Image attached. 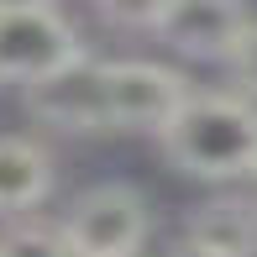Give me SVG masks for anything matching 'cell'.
I'll return each instance as SVG.
<instances>
[{"mask_svg": "<svg viewBox=\"0 0 257 257\" xmlns=\"http://www.w3.org/2000/svg\"><path fill=\"white\" fill-rule=\"evenodd\" d=\"M168 168L200 184L257 179V105L241 89H194L158 137Z\"/></svg>", "mask_w": 257, "mask_h": 257, "instance_id": "cell-1", "label": "cell"}, {"mask_svg": "<svg viewBox=\"0 0 257 257\" xmlns=\"http://www.w3.org/2000/svg\"><path fill=\"white\" fill-rule=\"evenodd\" d=\"M58 226H63L74 257H137L153 231V210L137 184L105 179V184H89L84 194H74Z\"/></svg>", "mask_w": 257, "mask_h": 257, "instance_id": "cell-2", "label": "cell"}, {"mask_svg": "<svg viewBox=\"0 0 257 257\" xmlns=\"http://www.w3.org/2000/svg\"><path fill=\"white\" fill-rule=\"evenodd\" d=\"M21 105L37 126L63 137H100L115 132V110H110V58H74L68 68L37 79L21 89Z\"/></svg>", "mask_w": 257, "mask_h": 257, "instance_id": "cell-3", "label": "cell"}, {"mask_svg": "<svg viewBox=\"0 0 257 257\" xmlns=\"http://www.w3.org/2000/svg\"><path fill=\"white\" fill-rule=\"evenodd\" d=\"M89 48L79 42L74 21L58 16L53 6H27V11H0V84H37V79L68 68Z\"/></svg>", "mask_w": 257, "mask_h": 257, "instance_id": "cell-4", "label": "cell"}, {"mask_svg": "<svg viewBox=\"0 0 257 257\" xmlns=\"http://www.w3.org/2000/svg\"><path fill=\"white\" fill-rule=\"evenodd\" d=\"M189 79L168 63H147V58H115L110 63V110L115 132H147L163 137L168 121L189 100Z\"/></svg>", "mask_w": 257, "mask_h": 257, "instance_id": "cell-5", "label": "cell"}, {"mask_svg": "<svg viewBox=\"0 0 257 257\" xmlns=\"http://www.w3.org/2000/svg\"><path fill=\"white\" fill-rule=\"evenodd\" d=\"M247 6L241 0H168L158 16V32L173 53L200 58V63H226L236 37L247 32Z\"/></svg>", "mask_w": 257, "mask_h": 257, "instance_id": "cell-6", "label": "cell"}, {"mask_svg": "<svg viewBox=\"0 0 257 257\" xmlns=\"http://www.w3.org/2000/svg\"><path fill=\"white\" fill-rule=\"evenodd\" d=\"M53 194V158L21 132H0V220L32 215Z\"/></svg>", "mask_w": 257, "mask_h": 257, "instance_id": "cell-7", "label": "cell"}, {"mask_svg": "<svg viewBox=\"0 0 257 257\" xmlns=\"http://www.w3.org/2000/svg\"><path fill=\"white\" fill-rule=\"evenodd\" d=\"M184 236L200 241V247L220 252V257H257V205L252 200H205L184 220Z\"/></svg>", "mask_w": 257, "mask_h": 257, "instance_id": "cell-8", "label": "cell"}, {"mask_svg": "<svg viewBox=\"0 0 257 257\" xmlns=\"http://www.w3.org/2000/svg\"><path fill=\"white\" fill-rule=\"evenodd\" d=\"M0 257H74L63 226H42V220L21 215L16 226L0 231Z\"/></svg>", "mask_w": 257, "mask_h": 257, "instance_id": "cell-9", "label": "cell"}, {"mask_svg": "<svg viewBox=\"0 0 257 257\" xmlns=\"http://www.w3.org/2000/svg\"><path fill=\"white\" fill-rule=\"evenodd\" d=\"M168 0H95L100 21H110V27L121 32H158V16Z\"/></svg>", "mask_w": 257, "mask_h": 257, "instance_id": "cell-10", "label": "cell"}, {"mask_svg": "<svg viewBox=\"0 0 257 257\" xmlns=\"http://www.w3.org/2000/svg\"><path fill=\"white\" fill-rule=\"evenodd\" d=\"M226 74L247 100H257V21H247V32L236 37V48L226 58Z\"/></svg>", "mask_w": 257, "mask_h": 257, "instance_id": "cell-11", "label": "cell"}, {"mask_svg": "<svg viewBox=\"0 0 257 257\" xmlns=\"http://www.w3.org/2000/svg\"><path fill=\"white\" fill-rule=\"evenodd\" d=\"M163 257H220V252H210V247H200V241H189V236H184L179 247H173V252H163Z\"/></svg>", "mask_w": 257, "mask_h": 257, "instance_id": "cell-12", "label": "cell"}, {"mask_svg": "<svg viewBox=\"0 0 257 257\" xmlns=\"http://www.w3.org/2000/svg\"><path fill=\"white\" fill-rule=\"evenodd\" d=\"M27 6H53V0H0V11H27Z\"/></svg>", "mask_w": 257, "mask_h": 257, "instance_id": "cell-13", "label": "cell"}]
</instances>
